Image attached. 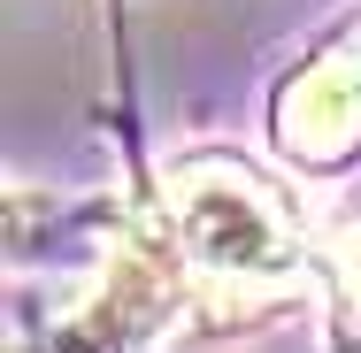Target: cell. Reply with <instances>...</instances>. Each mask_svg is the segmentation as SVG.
<instances>
[{
    "label": "cell",
    "instance_id": "3",
    "mask_svg": "<svg viewBox=\"0 0 361 353\" xmlns=\"http://www.w3.org/2000/svg\"><path fill=\"white\" fill-rule=\"evenodd\" d=\"M323 261H331V277H338V292H346V299L361 307V215L331 230V246H323Z\"/></svg>",
    "mask_w": 361,
    "mask_h": 353
},
{
    "label": "cell",
    "instance_id": "1",
    "mask_svg": "<svg viewBox=\"0 0 361 353\" xmlns=\"http://www.w3.org/2000/svg\"><path fill=\"white\" fill-rule=\"evenodd\" d=\"M169 254L208 299H269L300 277V238L246 161H192L169 177Z\"/></svg>",
    "mask_w": 361,
    "mask_h": 353
},
{
    "label": "cell",
    "instance_id": "2",
    "mask_svg": "<svg viewBox=\"0 0 361 353\" xmlns=\"http://www.w3.org/2000/svg\"><path fill=\"white\" fill-rule=\"evenodd\" d=\"M269 131L292 169H346L361 154V54H323L285 77Z\"/></svg>",
    "mask_w": 361,
    "mask_h": 353
}]
</instances>
